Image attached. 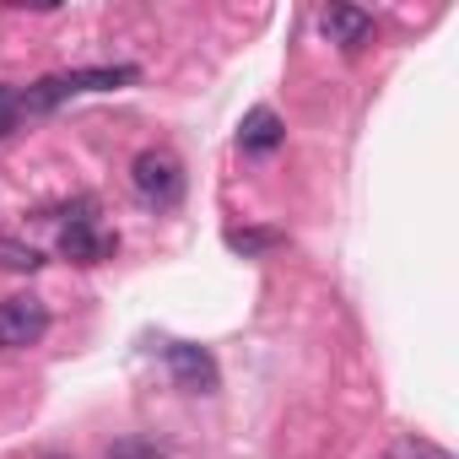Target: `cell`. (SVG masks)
Returning a JSON list of instances; mask_svg holds the SVG:
<instances>
[{
    "label": "cell",
    "mask_w": 459,
    "mask_h": 459,
    "mask_svg": "<svg viewBox=\"0 0 459 459\" xmlns=\"http://www.w3.org/2000/svg\"><path fill=\"white\" fill-rule=\"evenodd\" d=\"M103 459H168L162 448H152V443H141V437H125V443H114Z\"/></svg>",
    "instance_id": "7c38bea8"
},
{
    "label": "cell",
    "mask_w": 459,
    "mask_h": 459,
    "mask_svg": "<svg viewBox=\"0 0 459 459\" xmlns=\"http://www.w3.org/2000/svg\"><path fill=\"white\" fill-rule=\"evenodd\" d=\"M135 76H141L135 65H87V71H55V76L33 82V87L22 92V119H28V114H55L65 98H82V92H119V87H130Z\"/></svg>",
    "instance_id": "6da1fadb"
},
{
    "label": "cell",
    "mask_w": 459,
    "mask_h": 459,
    "mask_svg": "<svg viewBox=\"0 0 459 459\" xmlns=\"http://www.w3.org/2000/svg\"><path fill=\"white\" fill-rule=\"evenodd\" d=\"M0 265H6V271H39L44 265V255L33 249V244H17V238H0Z\"/></svg>",
    "instance_id": "9c48e42d"
},
{
    "label": "cell",
    "mask_w": 459,
    "mask_h": 459,
    "mask_svg": "<svg viewBox=\"0 0 459 459\" xmlns=\"http://www.w3.org/2000/svg\"><path fill=\"white\" fill-rule=\"evenodd\" d=\"M162 357H168V373H173V384H178V389H189V394H211V389L221 384V368H216V357H211L205 346H195V341H173Z\"/></svg>",
    "instance_id": "5b68a950"
},
{
    "label": "cell",
    "mask_w": 459,
    "mask_h": 459,
    "mask_svg": "<svg viewBox=\"0 0 459 459\" xmlns=\"http://www.w3.org/2000/svg\"><path fill=\"white\" fill-rule=\"evenodd\" d=\"M49 335L44 298H6L0 303V351H28Z\"/></svg>",
    "instance_id": "3957f363"
},
{
    "label": "cell",
    "mask_w": 459,
    "mask_h": 459,
    "mask_svg": "<svg viewBox=\"0 0 459 459\" xmlns=\"http://www.w3.org/2000/svg\"><path fill=\"white\" fill-rule=\"evenodd\" d=\"M130 184H135V195H141L146 205L168 211V205L184 200V162H178L173 152H162V146H146V152H135V162H130Z\"/></svg>",
    "instance_id": "7a4b0ae2"
},
{
    "label": "cell",
    "mask_w": 459,
    "mask_h": 459,
    "mask_svg": "<svg viewBox=\"0 0 459 459\" xmlns=\"http://www.w3.org/2000/svg\"><path fill=\"white\" fill-rule=\"evenodd\" d=\"M22 130V92L0 82V141H12Z\"/></svg>",
    "instance_id": "30bf717a"
},
{
    "label": "cell",
    "mask_w": 459,
    "mask_h": 459,
    "mask_svg": "<svg viewBox=\"0 0 459 459\" xmlns=\"http://www.w3.org/2000/svg\"><path fill=\"white\" fill-rule=\"evenodd\" d=\"M44 459H65V454H44Z\"/></svg>",
    "instance_id": "4fadbf2b"
},
{
    "label": "cell",
    "mask_w": 459,
    "mask_h": 459,
    "mask_svg": "<svg viewBox=\"0 0 459 459\" xmlns=\"http://www.w3.org/2000/svg\"><path fill=\"white\" fill-rule=\"evenodd\" d=\"M114 249H119V238L103 233V227L92 221V200H82V216H71V221L60 227V255L76 260V265H103Z\"/></svg>",
    "instance_id": "277c9868"
},
{
    "label": "cell",
    "mask_w": 459,
    "mask_h": 459,
    "mask_svg": "<svg viewBox=\"0 0 459 459\" xmlns=\"http://www.w3.org/2000/svg\"><path fill=\"white\" fill-rule=\"evenodd\" d=\"M281 141H287V125L276 119V108H255V114L244 119V130H238V146H244V152H255V157L276 152Z\"/></svg>",
    "instance_id": "52a82bcc"
},
{
    "label": "cell",
    "mask_w": 459,
    "mask_h": 459,
    "mask_svg": "<svg viewBox=\"0 0 459 459\" xmlns=\"http://www.w3.org/2000/svg\"><path fill=\"white\" fill-rule=\"evenodd\" d=\"M389 459H454V454L437 448L432 437H400V443L389 448Z\"/></svg>",
    "instance_id": "8fae6325"
},
{
    "label": "cell",
    "mask_w": 459,
    "mask_h": 459,
    "mask_svg": "<svg viewBox=\"0 0 459 459\" xmlns=\"http://www.w3.org/2000/svg\"><path fill=\"white\" fill-rule=\"evenodd\" d=\"M319 28H325V39H330V44H341L346 55L368 49V39H373V17H368V12H357V6H330V12L319 17Z\"/></svg>",
    "instance_id": "8992f818"
},
{
    "label": "cell",
    "mask_w": 459,
    "mask_h": 459,
    "mask_svg": "<svg viewBox=\"0 0 459 459\" xmlns=\"http://www.w3.org/2000/svg\"><path fill=\"white\" fill-rule=\"evenodd\" d=\"M281 244H287V233H276V227H233V233H227V249L244 255V260L271 255V249H281Z\"/></svg>",
    "instance_id": "ba28073f"
}]
</instances>
